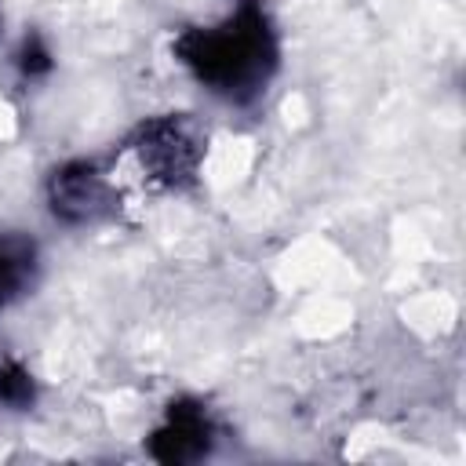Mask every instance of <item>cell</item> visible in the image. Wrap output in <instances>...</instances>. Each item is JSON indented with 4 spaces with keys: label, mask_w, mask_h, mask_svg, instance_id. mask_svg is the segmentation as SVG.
<instances>
[{
    "label": "cell",
    "mask_w": 466,
    "mask_h": 466,
    "mask_svg": "<svg viewBox=\"0 0 466 466\" xmlns=\"http://www.w3.org/2000/svg\"><path fill=\"white\" fill-rule=\"evenodd\" d=\"M0 404L11 411H29L36 404V379L18 357L0 360Z\"/></svg>",
    "instance_id": "obj_6"
},
{
    "label": "cell",
    "mask_w": 466,
    "mask_h": 466,
    "mask_svg": "<svg viewBox=\"0 0 466 466\" xmlns=\"http://www.w3.org/2000/svg\"><path fill=\"white\" fill-rule=\"evenodd\" d=\"M15 69H18V76L29 80V84L51 76L55 55H51V47H47V40H44L40 33H25V36H22V44H18V51H15Z\"/></svg>",
    "instance_id": "obj_7"
},
{
    "label": "cell",
    "mask_w": 466,
    "mask_h": 466,
    "mask_svg": "<svg viewBox=\"0 0 466 466\" xmlns=\"http://www.w3.org/2000/svg\"><path fill=\"white\" fill-rule=\"evenodd\" d=\"M36 277V244L22 233H0V313L18 302Z\"/></svg>",
    "instance_id": "obj_5"
},
{
    "label": "cell",
    "mask_w": 466,
    "mask_h": 466,
    "mask_svg": "<svg viewBox=\"0 0 466 466\" xmlns=\"http://www.w3.org/2000/svg\"><path fill=\"white\" fill-rule=\"evenodd\" d=\"M47 208L66 226H87L113 211V186L95 160H66L47 175Z\"/></svg>",
    "instance_id": "obj_4"
},
{
    "label": "cell",
    "mask_w": 466,
    "mask_h": 466,
    "mask_svg": "<svg viewBox=\"0 0 466 466\" xmlns=\"http://www.w3.org/2000/svg\"><path fill=\"white\" fill-rule=\"evenodd\" d=\"M171 51L197 84L237 106L255 102L280 62L273 22L258 0H237L211 25H186L171 40Z\"/></svg>",
    "instance_id": "obj_1"
},
{
    "label": "cell",
    "mask_w": 466,
    "mask_h": 466,
    "mask_svg": "<svg viewBox=\"0 0 466 466\" xmlns=\"http://www.w3.org/2000/svg\"><path fill=\"white\" fill-rule=\"evenodd\" d=\"M215 419L208 411L204 400L197 397H178L164 408V419L157 422V430L146 441V451L157 462L167 466H186V462H200L211 455L215 448Z\"/></svg>",
    "instance_id": "obj_3"
},
{
    "label": "cell",
    "mask_w": 466,
    "mask_h": 466,
    "mask_svg": "<svg viewBox=\"0 0 466 466\" xmlns=\"http://www.w3.org/2000/svg\"><path fill=\"white\" fill-rule=\"evenodd\" d=\"M0 25H4V18H0Z\"/></svg>",
    "instance_id": "obj_8"
},
{
    "label": "cell",
    "mask_w": 466,
    "mask_h": 466,
    "mask_svg": "<svg viewBox=\"0 0 466 466\" xmlns=\"http://www.w3.org/2000/svg\"><path fill=\"white\" fill-rule=\"evenodd\" d=\"M127 149H131L138 171L146 175V182L157 189H171V193L189 189L204 164V135L182 113H164V116L142 120L131 131Z\"/></svg>",
    "instance_id": "obj_2"
}]
</instances>
